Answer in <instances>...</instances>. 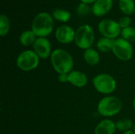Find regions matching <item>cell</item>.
I'll list each match as a JSON object with an SVG mask.
<instances>
[{"mask_svg": "<svg viewBox=\"0 0 135 134\" xmlns=\"http://www.w3.org/2000/svg\"><path fill=\"white\" fill-rule=\"evenodd\" d=\"M51 64L54 70L58 73H69L74 68V58L66 50L55 49L50 57Z\"/></svg>", "mask_w": 135, "mask_h": 134, "instance_id": "1", "label": "cell"}, {"mask_svg": "<svg viewBox=\"0 0 135 134\" xmlns=\"http://www.w3.org/2000/svg\"><path fill=\"white\" fill-rule=\"evenodd\" d=\"M54 29V18L47 13L41 12L35 16L32 22V31L37 37H46L51 35Z\"/></svg>", "mask_w": 135, "mask_h": 134, "instance_id": "2", "label": "cell"}, {"mask_svg": "<svg viewBox=\"0 0 135 134\" xmlns=\"http://www.w3.org/2000/svg\"><path fill=\"white\" fill-rule=\"evenodd\" d=\"M123 109L122 100L114 96H107L102 98L97 104V112L100 115L111 118L118 115Z\"/></svg>", "mask_w": 135, "mask_h": 134, "instance_id": "3", "label": "cell"}, {"mask_svg": "<svg viewBox=\"0 0 135 134\" xmlns=\"http://www.w3.org/2000/svg\"><path fill=\"white\" fill-rule=\"evenodd\" d=\"M95 41V32L89 24L79 26L75 32L74 43L78 47L82 50L91 48Z\"/></svg>", "mask_w": 135, "mask_h": 134, "instance_id": "4", "label": "cell"}, {"mask_svg": "<svg viewBox=\"0 0 135 134\" xmlns=\"http://www.w3.org/2000/svg\"><path fill=\"white\" fill-rule=\"evenodd\" d=\"M94 88L104 95H110L117 88L115 79L110 74L102 73L96 75L92 81Z\"/></svg>", "mask_w": 135, "mask_h": 134, "instance_id": "5", "label": "cell"}, {"mask_svg": "<svg viewBox=\"0 0 135 134\" xmlns=\"http://www.w3.org/2000/svg\"><path fill=\"white\" fill-rule=\"evenodd\" d=\"M40 58L33 50H25L17 56L16 66L24 72H29L36 69L40 64Z\"/></svg>", "mask_w": 135, "mask_h": 134, "instance_id": "6", "label": "cell"}, {"mask_svg": "<svg viewBox=\"0 0 135 134\" xmlns=\"http://www.w3.org/2000/svg\"><path fill=\"white\" fill-rule=\"evenodd\" d=\"M112 52L119 60L128 62L133 58L134 48L131 43L123 38H118L115 39Z\"/></svg>", "mask_w": 135, "mask_h": 134, "instance_id": "7", "label": "cell"}, {"mask_svg": "<svg viewBox=\"0 0 135 134\" xmlns=\"http://www.w3.org/2000/svg\"><path fill=\"white\" fill-rule=\"evenodd\" d=\"M98 31L103 37L116 39L121 35L122 28L118 21L112 19H104L98 24Z\"/></svg>", "mask_w": 135, "mask_h": 134, "instance_id": "8", "label": "cell"}, {"mask_svg": "<svg viewBox=\"0 0 135 134\" xmlns=\"http://www.w3.org/2000/svg\"><path fill=\"white\" fill-rule=\"evenodd\" d=\"M33 51L40 59H47L51 57L52 53L51 44L46 37H37L32 45Z\"/></svg>", "mask_w": 135, "mask_h": 134, "instance_id": "9", "label": "cell"}, {"mask_svg": "<svg viewBox=\"0 0 135 134\" xmlns=\"http://www.w3.org/2000/svg\"><path fill=\"white\" fill-rule=\"evenodd\" d=\"M75 30L67 24H62L57 28L55 32V39L58 42L62 44H69L74 42Z\"/></svg>", "mask_w": 135, "mask_h": 134, "instance_id": "10", "label": "cell"}, {"mask_svg": "<svg viewBox=\"0 0 135 134\" xmlns=\"http://www.w3.org/2000/svg\"><path fill=\"white\" fill-rule=\"evenodd\" d=\"M113 0H97L92 6V13L97 17H103L110 12Z\"/></svg>", "mask_w": 135, "mask_h": 134, "instance_id": "11", "label": "cell"}, {"mask_svg": "<svg viewBox=\"0 0 135 134\" xmlns=\"http://www.w3.org/2000/svg\"><path fill=\"white\" fill-rule=\"evenodd\" d=\"M68 83L77 88H83L88 83V77L84 72L73 70L68 73Z\"/></svg>", "mask_w": 135, "mask_h": 134, "instance_id": "12", "label": "cell"}, {"mask_svg": "<svg viewBox=\"0 0 135 134\" xmlns=\"http://www.w3.org/2000/svg\"><path fill=\"white\" fill-rule=\"evenodd\" d=\"M115 122L106 118L100 121L94 129V134H115L116 131Z\"/></svg>", "mask_w": 135, "mask_h": 134, "instance_id": "13", "label": "cell"}, {"mask_svg": "<svg viewBox=\"0 0 135 134\" xmlns=\"http://www.w3.org/2000/svg\"><path fill=\"white\" fill-rule=\"evenodd\" d=\"M83 58H84L85 62L89 66H97L100 62V55L99 52L92 47L84 51Z\"/></svg>", "mask_w": 135, "mask_h": 134, "instance_id": "14", "label": "cell"}, {"mask_svg": "<svg viewBox=\"0 0 135 134\" xmlns=\"http://www.w3.org/2000/svg\"><path fill=\"white\" fill-rule=\"evenodd\" d=\"M36 39L37 36L32 30H25L19 36V41L24 47L32 46Z\"/></svg>", "mask_w": 135, "mask_h": 134, "instance_id": "15", "label": "cell"}, {"mask_svg": "<svg viewBox=\"0 0 135 134\" xmlns=\"http://www.w3.org/2000/svg\"><path fill=\"white\" fill-rule=\"evenodd\" d=\"M114 42L115 39L106 37H101L97 42V48L98 51L101 53H108L110 51H112Z\"/></svg>", "mask_w": 135, "mask_h": 134, "instance_id": "16", "label": "cell"}, {"mask_svg": "<svg viewBox=\"0 0 135 134\" xmlns=\"http://www.w3.org/2000/svg\"><path fill=\"white\" fill-rule=\"evenodd\" d=\"M119 8L126 16L131 15L135 12L134 1V0H119Z\"/></svg>", "mask_w": 135, "mask_h": 134, "instance_id": "17", "label": "cell"}, {"mask_svg": "<svg viewBox=\"0 0 135 134\" xmlns=\"http://www.w3.org/2000/svg\"><path fill=\"white\" fill-rule=\"evenodd\" d=\"M52 17L54 19L60 22H67L71 17V13L66 9L59 8L53 10Z\"/></svg>", "mask_w": 135, "mask_h": 134, "instance_id": "18", "label": "cell"}, {"mask_svg": "<svg viewBox=\"0 0 135 134\" xmlns=\"http://www.w3.org/2000/svg\"><path fill=\"white\" fill-rule=\"evenodd\" d=\"M116 130L120 132H127L129 130H131V129L134 127L132 120L130 118H123L115 122Z\"/></svg>", "mask_w": 135, "mask_h": 134, "instance_id": "19", "label": "cell"}, {"mask_svg": "<svg viewBox=\"0 0 135 134\" xmlns=\"http://www.w3.org/2000/svg\"><path fill=\"white\" fill-rule=\"evenodd\" d=\"M10 29V21L6 14H1L0 16V36L2 37L6 36Z\"/></svg>", "mask_w": 135, "mask_h": 134, "instance_id": "20", "label": "cell"}, {"mask_svg": "<svg viewBox=\"0 0 135 134\" xmlns=\"http://www.w3.org/2000/svg\"><path fill=\"white\" fill-rule=\"evenodd\" d=\"M121 36L123 39L130 43H135V28L130 26L126 28H123L121 32Z\"/></svg>", "mask_w": 135, "mask_h": 134, "instance_id": "21", "label": "cell"}, {"mask_svg": "<svg viewBox=\"0 0 135 134\" xmlns=\"http://www.w3.org/2000/svg\"><path fill=\"white\" fill-rule=\"evenodd\" d=\"M76 10H77V13L79 16L84 17V16H87L90 13H92V6H90L87 3L81 2V3H79L78 5Z\"/></svg>", "mask_w": 135, "mask_h": 134, "instance_id": "22", "label": "cell"}, {"mask_svg": "<svg viewBox=\"0 0 135 134\" xmlns=\"http://www.w3.org/2000/svg\"><path fill=\"white\" fill-rule=\"evenodd\" d=\"M120 28L123 29V28H126L127 27H130L131 26V18L129 17V16H124L123 17H121L119 21H118Z\"/></svg>", "mask_w": 135, "mask_h": 134, "instance_id": "23", "label": "cell"}, {"mask_svg": "<svg viewBox=\"0 0 135 134\" xmlns=\"http://www.w3.org/2000/svg\"><path fill=\"white\" fill-rule=\"evenodd\" d=\"M58 80L61 83H68V73H61V74H59Z\"/></svg>", "mask_w": 135, "mask_h": 134, "instance_id": "24", "label": "cell"}, {"mask_svg": "<svg viewBox=\"0 0 135 134\" xmlns=\"http://www.w3.org/2000/svg\"><path fill=\"white\" fill-rule=\"evenodd\" d=\"M97 0H81V2H85V3H87V4H93Z\"/></svg>", "mask_w": 135, "mask_h": 134, "instance_id": "25", "label": "cell"}, {"mask_svg": "<svg viewBox=\"0 0 135 134\" xmlns=\"http://www.w3.org/2000/svg\"><path fill=\"white\" fill-rule=\"evenodd\" d=\"M123 134H135V133L133 130H129V131H127V132L123 133Z\"/></svg>", "mask_w": 135, "mask_h": 134, "instance_id": "26", "label": "cell"}, {"mask_svg": "<svg viewBox=\"0 0 135 134\" xmlns=\"http://www.w3.org/2000/svg\"><path fill=\"white\" fill-rule=\"evenodd\" d=\"M133 107H134V109L135 111V96L134 98V100H133Z\"/></svg>", "mask_w": 135, "mask_h": 134, "instance_id": "27", "label": "cell"}, {"mask_svg": "<svg viewBox=\"0 0 135 134\" xmlns=\"http://www.w3.org/2000/svg\"><path fill=\"white\" fill-rule=\"evenodd\" d=\"M133 130L134 131V133H135V124L134 125V127H133Z\"/></svg>", "mask_w": 135, "mask_h": 134, "instance_id": "28", "label": "cell"}, {"mask_svg": "<svg viewBox=\"0 0 135 134\" xmlns=\"http://www.w3.org/2000/svg\"><path fill=\"white\" fill-rule=\"evenodd\" d=\"M134 13H135V12H134Z\"/></svg>", "mask_w": 135, "mask_h": 134, "instance_id": "29", "label": "cell"}]
</instances>
